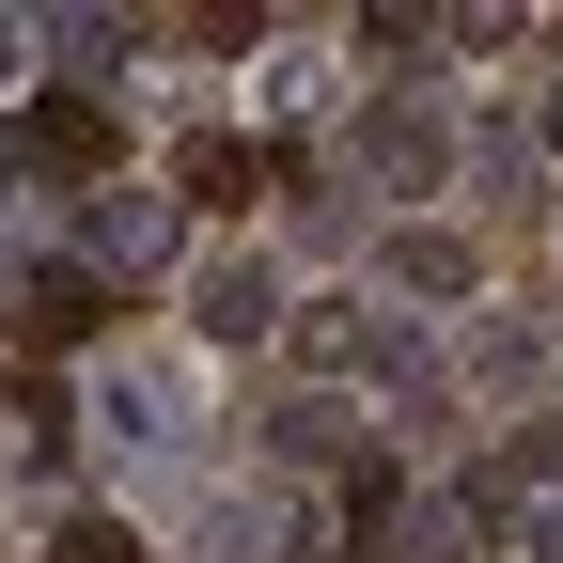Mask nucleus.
Here are the masks:
<instances>
[{
  "label": "nucleus",
  "mask_w": 563,
  "mask_h": 563,
  "mask_svg": "<svg viewBox=\"0 0 563 563\" xmlns=\"http://www.w3.org/2000/svg\"><path fill=\"white\" fill-rule=\"evenodd\" d=\"M63 563H141V532H125V517H79V532H63Z\"/></svg>",
  "instance_id": "nucleus-8"
},
{
  "label": "nucleus",
  "mask_w": 563,
  "mask_h": 563,
  "mask_svg": "<svg viewBox=\"0 0 563 563\" xmlns=\"http://www.w3.org/2000/svg\"><path fill=\"white\" fill-rule=\"evenodd\" d=\"M0 63H16V16H0Z\"/></svg>",
  "instance_id": "nucleus-9"
},
{
  "label": "nucleus",
  "mask_w": 563,
  "mask_h": 563,
  "mask_svg": "<svg viewBox=\"0 0 563 563\" xmlns=\"http://www.w3.org/2000/svg\"><path fill=\"white\" fill-rule=\"evenodd\" d=\"M391 282H407V298H470V235H391Z\"/></svg>",
  "instance_id": "nucleus-6"
},
{
  "label": "nucleus",
  "mask_w": 563,
  "mask_h": 563,
  "mask_svg": "<svg viewBox=\"0 0 563 563\" xmlns=\"http://www.w3.org/2000/svg\"><path fill=\"white\" fill-rule=\"evenodd\" d=\"M548 141H563V95H548Z\"/></svg>",
  "instance_id": "nucleus-10"
},
{
  "label": "nucleus",
  "mask_w": 563,
  "mask_h": 563,
  "mask_svg": "<svg viewBox=\"0 0 563 563\" xmlns=\"http://www.w3.org/2000/svg\"><path fill=\"white\" fill-rule=\"evenodd\" d=\"M157 251H173V203L110 188V203H95V266H157Z\"/></svg>",
  "instance_id": "nucleus-5"
},
{
  "label": "nucleus",
  "mask_w": 563,
  "mask_h": 563,
  "mask_svg": "<svg viewBox=\"0 0 563 563\" xmlns=\"http://www.w3.org/2000/svg\"><path fill=\"white\" fill-rule=\"evenodd\" d=\"M361 157H376L391 188H422V173H439V125H422V110H391V125H361Z\"/></svg>",
  "instance_id": "nucleus-7"
},
{
  "label": "nucleus",
  "mask_w": 563,
  "mask_h": 563,
  "mask_svg": "<svg viewBox=\"0 0 563 563\" xmlns=\"http://www.w3.org/2000/svg\"><path fill=\"white\" fill-rule=\"evenodd\" d=\"M266 173H282L266 141H188V203H220V220H235V203H251Z\"/></svg>",
  "instance_id": "nucleus-4"
},
{
  "label": "nucleus",
  "mask_w": 563,
  "mask_h": 563,
  "mask_svg": "<svg viewBox=\"0 0 563 563\" xmlns=\"http://www.w3.org/2000/svg\"><path fill=\"white\" fill-rule=\"evenodd\" d=\"M188 313L220 329V344H266V329H282V266H266V251H203V266H188Z\"/></svg>",
  "instance_id": "nucleus-1"
},
{
  "label": "nucleus",
  "mask_w": 563,
  "mask_h": 563,
  "mask_svg": "<svg viewBox=\"0 0 563 563\" xmlns=\"http://www.w3.org/2000/svg\"><path fill=\"white\" fill-rule=\"evenodd\" d=\"M16 141H32V157H63V173H125V125H110L95 95H47V110H32Z\"/></svg>",
  "instance_id": "nucleus-2"
},
{
  "label": "nucleus",
  "mask_w": 563,
  "mask_h": 563,
  "mask_svg": "<svg viewBox=\"0 0 563 563\" xmlns=\"http://www.w3.org/2000/svg\"><path fill=\"white\" fill-rule=\"evenodd\" d=\"M16 329H32V344H95V329H110V282H95V266H47Z\"/></svg>",
  "instance_id": "nucleus-3"
}]
</instances>
